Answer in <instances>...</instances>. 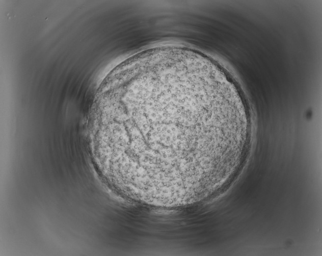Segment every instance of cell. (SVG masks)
<instances>
[{
	"label": "cell",
	"instance_id": "1",
	"mask_svg": "<svg viewBox=\"0 0 322 256\" xmlns=\"http://www.w3.org/2000/svg\"><path fill=\"white\" fill-rule=\"evenodd\" d=\"M224 92L197 75L154 76L116 102L110 126L117 161L142 182L199 184L222 166L236 134Z\"/></svg>",
	"mask_w": 322,
	"mask_h": 256
}]
</instances>
